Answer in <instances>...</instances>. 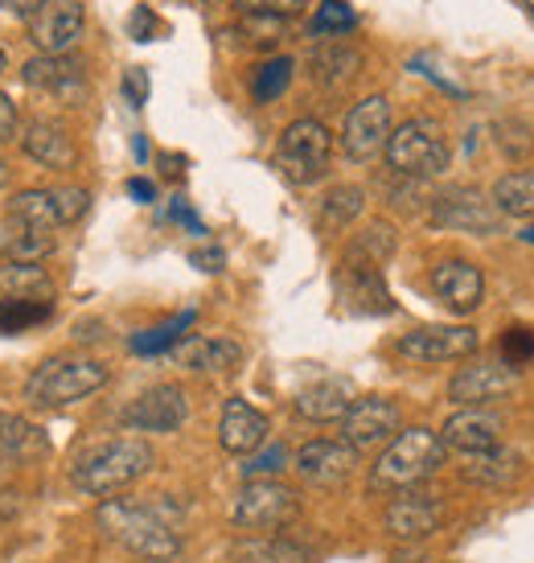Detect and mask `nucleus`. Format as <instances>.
Segmentation results:
<instances>
[{"mask_svg":"<svg viewBox=\"0 0 534 563\" xmlns=\"http://www.w3.org/2000/svg\"><path fill=\"white\" fill-rule=\"evenodd\" d=\"M94 527L103 539L120 543L144 563H169L181 555V506L174 501L103 498L94 510Z\"/></svg>","mask_w":534,"mask_h":563,"instance_id":"1","label":"nucleus"},{"mask_svg":"<svg viewBox=\"0 0 534 563\" xmlns=\"http://www.w3.org/2000/svg\"><path fill=\"white\" fill-rule=\"evenodd\" d=\"M157 465L153 449L136 437H120V440H103L87 453L75 456V470H70V482L79 494H91V498H108L124 485L141 482L144 473Z\"/></svg>","mask_w":534,"mask_h":563,"instance_id":"2","label":"nucleus"},{"mask_svg":"<svg viewBox=\"0 0 534 563\" xmlns=\"http://www.w3.org/2000/svg\"><path fill=\"white\" fill-rule=\"evenodd\" d=\"M444 449L441 432H432V428H403L399 437L378 453L375 470H370V489H387V494H403V489H415V485H424L432 473H441Z\"/></svg>","mask_w":534,"mask_h":563,"instance_id":"3","label":"nucleus"},{"mask_svg":"<svg viewBox=\"0 0 534 563\" xmlns=\"http://www.w3.org/2000/svg\"><path fill=\"white\" fill-rule=\"evenodd\" d=\"M111 371L99 358H46L25 378V404L30 407H66L108 387Z\"/></svg>","mask_w":534,"mask_h":563,"instance_id":"4","label":"nucleus"},{"mask_svg":"<svg viewBox=\"0 0 534 563\" xmlns=\"http://www.w3.org/2000/svg\"><path fill=\"white\" fill-rule=\"evenodd\" d=\"M333 157V132L321 120H292L276 141L271 165L288 186H313L325 177Z\"/></svg>","mask_w":534,"mask_h":563,"instance_id":"5","label":"nucleus"},{"mask_svg":"<svg viewBox=\"0 0 534 563\" xmlns=\"http://www.w3.org/2000/svg\"><path fill=\"white\" fill-rule=\"evenodd\" d=\"M387 165L399 177H415V181L448 169V136H444L441 120H432V115L403 120L387 141Z\"/></svg>","mask_w":534,"mask_h":563,"instance_id":"6","label":"nucleus"},{"mask_svg":"<svg viewBox=\"0 0 534 563\" xmlns=\"http://www.w3.org/2000/svg\"><path fill=\"white\" fill-rule=\"evenodd\" d=\"M297 518H300V494L292 485H283L280 477H255L231 501V522H235L238 531L271 534L292 527Z\"/></svg>","mask_w":534,"mask_h":563,"instance_id":"7","label":"nucleus"},{"mask_svg":"<svg viewBox=\"0 0 534 563\" xmlns=\"http://www.w3.org/2000/svg\"><path fill=\"white\" fill-rule=\"evenodd\" d=\"M399 432H403V411L387 395H361L342 416V440H346L349 449H358V453L387 449Z\"/></svg>","mask_w":534,"mask_h":563,"instance_id":"8","label":"nucleus"},{"mask_svg":"<svg viewBox=\"0 0 534 563\" xmlns=\"http://www.w3.org/2000/svg\"><path fill=\"white\" fill-rule=\"evenodd\" d=\"M432 222L444 231H465V235H498L502 231V210L472 186H453L432 198Z\"/></svg>","mask_w":534,"mask_h":563,"instance_id":"9","label":"nucleus"},{"mask_svg":"<svg viewBox=\"0 0 534 563\" xmlns=\"http://www.w3.org/2000/svg\"><path fill=\"white\" fill-rule=\"evenodd\" d=\"M481 350V338L472 325H420L394 342V354L408 362H465Z\"/></svg>","mask_w":534,"mask_h":563,"instance_id":"10","label":"nucleus"},{"mask_svg":"<svg viewBox=\"0 0 534 563\" xmlns=\"http://www.w3.org/2000/svg\"><path fill=\"white\" fill-rule=\"evenodd\" d=\"M391 99L387 95H366L361 103H354V111L346 115L342 128V148L349 161H375L378 153H387L391 141Z\"/></svg>","mask_w":534,"mask_h":563,"instance_id":"11","label":"nucleus"},{"mask_svg":"<svg viewBox=\"0 0 534 563\" xmlns=\"http://www.w3.org/2000/svg\"><path fill=\"white\" fill-rule=\"evenodd\" d=\"M189 420V399L177 383H157L141 391L124 411L127 432H153V437H169Z\"/></svg>","mask_w":534,"mask_h":563,"instance_id":"12","label":"nucleus"},{"mask_svg":"<svg viewBox=\"0 0 534 563\" xmlns=\"http://www.w3.org/2000/svg\"><path fill=\"white\" fill-rule=\"evenodd\" d=\"M519 391V371L505 362H477L460 366L448 383V399L456 407H493Z\"/></svg>","mask_w":534,"mask_h":563,"instance_id":"13","label":"nucleus"},{"mask_svg":"<svg viewBox=\"0 0 534 563\" xmlns=\"http://www.w3.org/2000/svg\"><path fill=\"white\" fill-rule=\"evenodd\" d=\"M292 470L300 473L304 485L333 489V485H346L354 477V470H358V449H349L346 440H309L292 456Z\"/></svg>","mask_w":534,"mask_h":563,"instance_id":"14","label":"nucleus"},{"mask_svg":"<svg viewBox=\"0 0 534 563\" xmlns=\"http://www.w3.org/2000/svg\"><path fill=\"white\" fill-rule=\"evenodd\" d=\"M502 437H505V420L493 407H460V411H453L441 428L444 449H453V453H460V456L489 453V449L502 444Z\"/></svg>","mask_w":534,"mask_h":563,"instance_id":"15","label":"nucleus"},{"mask_svg":"<svg viewBox=\"0 0 534 563\" xmlns=\"http://www.w3.org/2000/svg\"><path fill=\"white\" fill-rule=\"evenodd\" d=\"M441 522H444L441 498L420 494V489H403V494H394L391 506H387V515H382L387 534L399 539V543H420V539H432V534L441 531Z\"/></svg>","mask_w":534,"mask_h":563,"instance_id":"16","label":"nucleus"},{"mask_svg":"<svg viewBox=\"0 0 534 563\" xmlns=\"http://www.w3.org/2000/svg\"><path fill=\"white\" fill-rule=\"evenodd\" d=\"M82 25H87V9L79 0H46L30 16V42L37 46V54H66L82 37Z\"/></svg>","mask_w":534,"mask_h":563,"instance_id":"17","label":"nucleus"},{"mask_svg":"<svg viewBox=\"0 0 534 563\" xmlns=\"http://www.w3.org/2000/svg\"><path fill=\"white\" fill-rule=\"evenodd\" d=\"M432 292L444 309H453L456 317H469L486 300V276L469 260H441L432 267Z\"/></svg>","mask_w":534,"mask_h":563,"instance_id":"18","label":"nucleus"},{"mask_svg":"<svg viewBox=\"0 0 534 563\" xmlns=\"http://www.w3.org/2000/svg\"><path fill=\"white\" fill-rule=\"evenodd\" d=\"M267 432H271V423L259 407H252L247 399H226L222 404V420H219V444L222 453L231 456H252L259 453L267 444Z\"/></svg>","mask_w":534,"mask_h":563,"instance_id":"19","label":"nucleus"},{"mask_svg":"<svg viewBox=\"0 0 534 563\" xmlns=\"http://www.w3.org/2000/svg\"><path fill=\"white\" fill-rule=\"evenodd\" d=\"M21 79H25L30 91L54 95V99H63V103H79L82 91H87L82 66L75 63V58H66V54H37V58L25 63Z\"/></svg>","mask_w":534,"mask_h":563,"instance_id":"20","label":"nucleus"},{"mask_svg":"<svg viewBox=\"0 0 534 563\" xmlns=\"http://www.w3.org/2000/svg\"><path fill=\"white\" fill-rule=\"evenodd\" d=\"M169 354H174L177 366L198 371V375H226V371L243 366V345L231 342V338H205V333L181 338Z\"/></svg>","mask_w":534,"mask_h":563,"instance_id":"21","label":"nucleus"},{"mask_svg":"<svg viewBox=\"0 0 534 563\" xmlns=\"http://www.w3.org/2000/svg\"><path fill=\"white\" fill-rule=\"evenodd\" d=\"M21 148H25V157L46 165V169H75L79 165V144L58 120H30L21 132Z\"/></svg>","mask_w":534,"mask_h":563,"instance_id":"22","label":"nucleus"},{"mask_svg":"<svg viewBox=\"0 0 534 563\" xmlns=\"http://www.w3.org/2000/svg\"><path fill=\"white\" fill-rule=\"evenodd\" d=\"M292 407L300 420L309 423H342V416L354 407V383L349 378H316L309 387H300Z\"/></svg>","mask_w":534,"mask_h":563,"instance_id":"23","label":"nucleus"},{"mask_svg":"<svg viewBox=\"0 0 534 563\" xmlns=\"http://www.w3.org/2000/svg\"><path fill=\"white\" fill-rule=\"evenodd\" d=\"M522 465H526L522 453L498 444V449H489V453L465 456L460 477H465L469 485H477V489H493V494H502V489H514V485H519Z\"/></svg>","mask_w":534,"mask_h":563,"instance_id":"24","label":"nucleus"},{"mask_svg":"<svg viewBox=\"0 0 534 563\" xmlns=\"http://www.w3.org/2000/svg\"><path fill=\"white\" fill-rule=\"evenodd\" d=\"M342 297L349 300L354 313H394V300L382 284V272L358 260L342 264Z\"/></svg>","mask_w":534,"mask_h":563,"instance_id":"25","label":"nucleus"},{"mask_svg":"<svg viewBox=\"0 0 534 563\" xmlns=\"http://www.w3.org/2000/svg\"><path fill=\"white\" fill-rule=\"evenodd\" d=\"M231 563H313V551L283 534H243L226 551Z\"/></svg>","mask_w":534,"mask_h":563,"instance_id":"26","label":"nucleus"},{"mask_svg":"<svg viewBox=\"0 0 534 563\" xmlns=\"http://www.w3.org/2000/svg\"><path fill=\"white\" fill-rule=\"evenodd\" d=\"M49 449L46 432L25 416L0 411V465H30Z\"/></svg>","mask_w":534,"mask_h":563,"instance_id":"27","label":"nucleus"},{"mask_svg":"<svg viewBox=\"0 0 534 563\" xmlns=\"http://www.w3.org/2000/svg\"><path fill=\"white\" fill-rule=\"evenodd\" d=\"M309 66H313V79L321 82V87H330V91H342L346 82L358 79L361 49L349 46V42H325V46L313 49Z\"/></svg>","mask_w":534,"mask_h":563,"instance_id":"28","label":"nucleus"},{"mask_svg":"<svg viewBox=\"0 0 534 563\" xmlns=\"http://www.w3.org/2000/svg\"><path fill=\"white\" fill-rule=\"evenodd\" d=\"M58 239L54 231H37L30 222H16L9 219L0 227V255L4 260H16V264H42L46 255H54Z\"/></svg>","mask_w":534,"mask_h":563,"instance_id":"29","label":"nucleus"},{"mask_svg":"<svg viewBox=\"0 0 534 563\" xmlns=\"http://www.w3.org/2000/svg\"><path fill=\"white\" fill-rule=\"evenodd\" d=\"M0 300H54V280L42 264H0Z\"/></svg>","mask_w":534,"mask_h":563,"instance_id":"30","label":"nucleus"},{"mask_svg":"<svg viewBox=\"0 0 534 563\" xmlns=\"http://www.w3.org/2000/svg\"><path fill=\"white\" fill-rule=\"evenodd\" d=\"M9 219L30 222L37 231H58L63 227V214H58V202H54V189H21L9 202Z\"/></svg>","mask_w":534,"mask_h":563,"instance_id":"31","label":"nucleus"},{"mask_svg":"<svg viewBox=\"0 0 534 563\" xmlns=\"http://www.w3.org/2000/svg\"><path fill=\"white\" fill-rule=\"evenodd\" d=\"M489 198L502 210V219H534V169L505 173Z\"/></svg>","mask_w":534,"mask_h":563,"instance_id":"32","label":"nucleus"},{"mask_svg":"<svg viewBox=\"0 0 534 563\" xmlns=\"http://www.w3.org/2000/svg\"><path fill=\"white\" fill-rule=\"evenodd\" d=\"M193 309H186L181 317H174V321H165V325H153V329H141V333H132V342H127V350L132 354H144V358H153V354H169L181 338H186V329L193 325Z\"/></svg>","mask_w":534,"mask_h":563,"instance_id":"33","label":"nucleus"},{"mask_svg":"<svg viewBox=\"0 0 534 563\" xmlns=\"http://www.w3.org/2000/svg\"><path fill=\"white\" fill-rule=\"evenodd\" d=\"M391 255H394V231L387 222H370L361 235H354V243L346 251V260H358V264H370V267H382Z\"/></svg>","mask_w":534,"mask_h":563,"instance_id":"34","label":"nucleus"},{"mask_svg":"<svg viewBox=\"0 0 534 563\" xmlns=\"http://www.w3.org/2000/svg\"><path fill=\"white\" fill-rule=\"evenodd\" d=\"M292 70H297V63H292V58H283V54L280 58H267L252 79L255 103H271V99H280V95L288 91V82H292Z\"/></svg>","mask_w":534,"mask_h":563,"instance_id":"35","label":"nucleus"},{"mask_svg":"<svg viewBox=\"0 0 534 563\" xmlns=\"http://www.w3.org/2000/svg\"><path fill=\"white\" fill-rule=\"evenodd\" d=\"M361 206H366V194L358 186H333L321 202V219L325 227H349L361 214Z\"/></svg>","mask_w":534,"mask_h":563,"instance_id":"36","label":"nucleus"},{"mask_svg":"<svg viewBox=\"0 0 534 563\" xmlns=\"http://www.w3.org/2000/svg\"><path fill=\"white\" fill-rule=\"evenodd\" d=\"M54 313L49 300H0V333H21V329L42 325Z\"/></svg>","mask_w":534,"mask_h":563,"instance_id":"37","label":"nucleus"},{"mask_svg":"<svg viewBox=\"0 0 534 563\" xmlns=\"http://www.w3.org/2000/svg\"><path fill=\"white\" fill-rule=\"evenodd\" d=\"M354 25H358V13L349 9L346 0H321L313 21H309V33H313V37H333V33L342 37V33L354 30Z\"/></svg>","mask_w":534,"mask_h":563,"instance_id":"38","label":"nucleus"},{"mask_svg":"<svg viewBox=\"0 0 534 563\" xmlns=\"http://www.w3.org/2000/svg\"><path fill=\"white\" fill-rule=\"evenodd\" d=\"M493 132H498L493 141H498L505 161H526L534 153V136H531V124H526V120H502Z\"/></svg>","mask_w":534,"mask_h":563,"instance_id":"39","label":"nucleus"},{"mask_svg":"<svg viewBox=\"0 0 534 563\" xmlns=\"http://www.w3.org/2000/svg\"><path fill=\"white\" fill-rule=\"evenodd\" d=\"M288 461H292V453H288L283 444H264L259 453L247 456L243 477H247V482H255V477H280V473L288 470Z\"/></svg>","mask_w":534,"mask_h":563,"instance_id":"40","label":"nucleus"},{"mask_svg":"<svg viewBox=\"0 0 534 563\" xmlns=\"http://www.w3.org/2000/svg\"><path fill=\"white\" fill-rule=\"evenodd\" d=\"M243 16H280V21H292V16L304 13V0H235Z\"/></svg>","mask_w":534,"mask_h":563,"instance_id":"41","label":"nucleus"},{"mask_svg":"<svg viewBox=\"0 0 534 563\" xmlns=\"http://www.w3.org/2000/svg\"><path fill=\"white\" fill-rule=\"evenodd\" d=\"M534 358V333L531 329H505L502 338V362L505 366H526V362Z\"/></svg>","mask_w":534,"mask_h":563,"instance_id":"42","label":"nucleus"},{"mask_svg":"<svg viewBox=\"0 0 534 563\" xmlns=\"http://www.w3.org/2000/svg\"><path fill=\"white\" fill-rule=\"evenodd\" d=\"M54 202H58V214H63V227L70 222H79L87 214V206H91V194L79 186H58L54 189Z\"/></svg>","mask_w":534,"mask_h":563,"instance_id":"43","label":"nucleus"},{"mask_svg":"<svg viewBox=\"0 0 534 563\" xmlns=\"http://www.w3.org/2000/svg\"><path fill=\"white\" fill-rule=\"evenodd\" d=\"M283 25L288 21H280V16H243V33L252 37L255 46H267V49L283 37Z\"/></svg>","mask_w":534,"mask_h":563,"instance_id":"44","label":"nucleus"},{"mask_svg":"<svg viewBox=\"0 0 534 563\" xmlns=\"http://www.w3.org/2000/svg\"><path fill=\"white\" fill-rule=\"evenodd\" d=\"M120 91H124V99L132 108H144V103H148V91H153L148 70H144V66H127L124 79H120Z\"/></svg>","mask_w":534,"mask_h":563,"instance_id":"45","label":"nucleus"},{"mask_svg":"<svg viewBox=\"0 0 534 563\" xmlns=\"http://www.w3.org/2000/svg\"><path fill=\"white\" fill-rule=\"evenodd\" d=\"M157 30H160L157 13H153L148 4H136V9H132V16H127V37H136V42H153V37H157Z\"/></svg>","mask_w":534,"mask_h":563,"instance_id":"46","label":"nucleus"},{"mask_svg":"<svg viewBox=\"0 0 534 563\" xmlns=\"http://www.w3.org/2000/svg\"><path fill=\"white\" fill-rule=\"evenodd\" d=\"M169 219L181 222L186 231H193V235H205V222L193 214V206L186 202V198H174V206H169Z\"/></svg>","mask_w":534,"mask_h":563,"instance_id":"47","label":"nucleus"},{"mask_svg":"<svg viewBox=\"0 0 534 563\" xmlns=\"http://www.w3.org/2000/svg\"><path fill=\"white\" fill-rule=\"evenodd\" d=\"M189 264H193V267H202V272H222V267H226V251H222V247L189 251Z\"/></svg>","mask_w":534,"mask_h":563,"instance_id":"48","label":"nucleus"},{"mask_svg":"<svg viewBox=\"0 0 534 563\" xmlns=\"http://www.w3.org/2000/svg\"><path fill=\"white\" fill-rule=\"evenodd\" d=\"M411 70H415V75H427V79L436 82V87H441V91H448V95H460V99H465V91H460V87H456L453 79H444L441 70H432V66H427L424 58H415V63H411Z\"/></svg>","mask_w":534,"mask_h":563,"instance_id":"49","label":"nucleus"},{"mask_svg":"<svg viewBox=\"0 0 534 563\" xmlns=\"http://www.w3.org/2000/svg\"><path fill=\"white\" fill-rule=\"evenodd\" d=\"M21 494L16 489H9V485H0V522H13L16 515H21Z\"/></svg>","mask_w":534,"mask_h":563,"instance_id":"50","label":"nucleus"},{"mask_svg":"<svg viewBox=\"0 0 534 563\" xmlns=\"http://www.w3.org/2000/svg\"><path fill=\"white\" fill-rule=\"evenodd\" d=\"M13 132H16V103L0 91V141H9Z\"/></svg>","mask_w":534,"mask_h":563,"instance_id":"51","label":"nucleus"},{"mask_svg":"<svg viewBox=\"0 0 534 563\" xmlns=\"http://www.w3.org/2000/svg\"><path fill=\"white\" fill-rule=\"evenodd\" d=\"M127 194H132V198H136V202H157V186H153V181H144V177H132V181H127Z\"/></svg>","mask_w":534,"mask_h":563,"instance_id":"52","label":"nucleus"},{"mask_svg":"<svg viewBox=\"0 0 534 563\" xmlns=\"http://www.w3.org/2000/svg\"><path fill=\"white\" fill-rule=\"evenodd\" d=\"M0 4H4L9 13H16V16H25V21H30V16L46 4V0H0Z\"/></svg>","mask_w":534,"mask_h":563,"instance_id":"53","label":"nucleus"},{"mask_svg":"<svg viewBox=\"0 0 534 563\" xmlns=\"http://www.w3.org/2000/svg\"><path fill=\"white\" fill-rule=\"evenodd\" d=\"M132 153H136V161H144V157H148V141H144V136H136V141H132Z\"/></svg>","mask_w":534,"mask_h":563,"instance_id":"54","label":"nucleus"},{"mask_svg":"<svg viewBox=\"0 0 534 563\" xmlns=\"http://www.w3.org/2000/svg\"><path fill=\"white\" fill-rule=\"evenodd\" d=\"M519 239H522V243H531V247H534V222H531V227H522Z\"/></svg>","mask_w":534,"mask_h":563,"instance_id":"55","label":"nucleus"},{"mask_svg":"<svg viewBox=\"0 0 534 563\" xmlns=\"http://www.w3.org/2000/svg\"><path fill=\"white\" fill-rule=\"evenodd\" d=\"M0 186H9V161L0 157Z\"/></svg>","mask_w":534,"mask_h":563,"instance_id":"56","label":"nucleus"},{"mask_svg":"<svg viewBox=\"0 0 534 563\" xmlns=\"http://www.w3.org/2000/svg\"><path fill=\"white\" fill-rule=\"evenodd\" d=\"M4 66H9V58H4V49H0V70H4Z\"/></svg>","mask_w":534,"mask_h":563,"instance_id":"57","label":"nucleus"},{"mask_svg":"<svg viewBox=\"0 0 534 563\" xmlns=\"http://www.w3.org/2000/svg\"><path fill=\"white\" fill-rule=\"evenodd\" d=\"M526 13H531V16H534V0H526Z\"/></svg>","mask_w":534,"mask_h":563,"instance_id":"58","label":"nucleus"}]
</instances>
